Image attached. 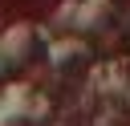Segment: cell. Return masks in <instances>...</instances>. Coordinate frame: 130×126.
<instances>
[{"mask_svg":"<svg viewBox=\"0 0 130 126\" xmlns=\"http://www.w3.org/2000/svg\"><path fill=\"white\" fill-rule=\"evenodd\" d=\"M32 37H37L32 24H12V28H4V33H0V61L20 65V61L32 53Z\"/></svg>","mask_w":130,"mask_h":126,"instance_id":"cell-1","label":"cell"},{"mask_svg":"<svg viewBox=\"0 0 130 126\" xmlns=\"http://www.w3.org/2000/svg\"><path fill=\"white\" fill-rule=\"evenodd\" d=\"M81 53H85L81 41H53V49H49L53 65H65V61H73V57H81Z\"/></svg>","mask_w":130,"mask_h":126,"instance_id":"cell-2","label":"cell"}]
</instances>
